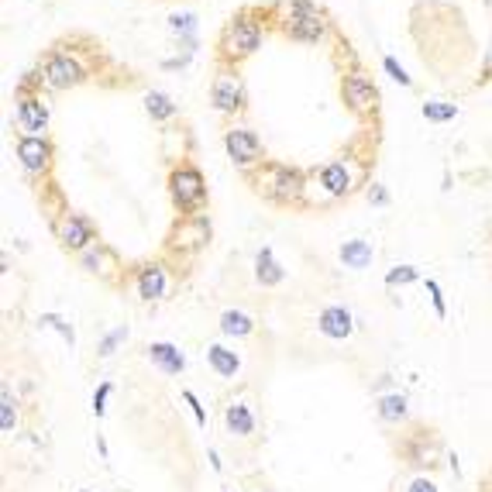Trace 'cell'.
Segmentation results:
<instances>
[{
  "label": "cell",
  "mask_w": 492,
  "mask_h": 492,
  "mask_svg": "<svg viewBox=\"0 0 492 492\" xmlns=\"http://www.w3.org/2000/svg\"><path fill=\"white\" fill-rule=\"evenodd\" d=\"M169 193H172V204H176L182 213H193V210L204 207V200H207V182L200 176V169L180 165V169H172V176H169Z\"/></svg>",
  "instance_id": "cell-1"
},
{
  "label": "cell",
  "mask_w": 492,
  "mask_h": 492,
  "mask_svg": "<svg viewBox=\"0 0 492 492\" xmlns=\"http://www.w3.org/2000/svg\"><path fill=\"white\" fill-rule=\"evenodd\" d=\"M283 31L293 42H320L324 38V18L307 0H289V14H286Z\"/></svg>",
  "instance_id": "cell-2"
},
{
  "label": "cell",
  "mask_w": 492,
  "mask_h": 492,
  "mask_svg": "<svg viewBox=\"0 0 492 492\" xmlns=\"http://www.w3.org/2000/svg\"><path fill=\"white\" fill-rule=\"evenodd\" d=\"M224 145H228V156H231L234 165H241V169H252V165H259L262 162V141L255 131L248 128H231L224 134Z\"/></svg>",
  "instance_id": "cell-3"
},
{
  "label": "cell",
  "mask_w": 492,
  "mask_h": 492,
  "mask_svg": "<svg viewBox=\"0 0 492 492\" xmlns=\"http://www.w3.org/2000/svg\"><path fill=\"white\" fill-rule=\"evenodd\" d=\"M259 42H262V28L255 25V21H248V18L231 21L228 31H224V49H228V55H234V59L252 55L259 49Z\"/></svg>",
  "instance_id": "cell-4"
},
{
  "label": "cell",
  "mask_w": 492,
  "mask_h": 492,
  "mask_svg": "<svg viewBox=\"0 0 492 492\" xmlns=\"http://www.w3.org/2000/svg\"><path fill=\"white\" fill-rule=\"evenodd\" d=\"M262 189H265V197H269V200L289 204V200H296V197H300V189H303V176H300L296 169H289V165H269V182H265Z\"/></svg>",
  "instance_id": "cell-5"
},
{
  "label": "cell",
  "mask_w": 492,
  "mask_h": 492,
  "mask_svg": "<svg viewBox=\"0 0 492 492\" xmlns=\"http://www.w3.org/2000/svg\"><path fill=\"white\" fill-rule=\"evenodd\" d=\"M79 79H83L79 62L69 59V55H62V52L49 55L45 66H42V83H49L52 90H69V86H76Z\"/></svg>",
  "instance_id": "cell-6"
},
{
  "label": "cell",
  "mask_w": 492,
  "mask_h": 492,
  "mask_svg": "<svg viewBox=\"0 0 492 492\" xmlns=\"http://www.w3.org/2000/svg\"><path fill=\"white\" fill-rule=\"evenodd\" d=\"M341 97L355 114H365V110L375 107V86H372V79L365 73H348L344 83H341Z\"/></svg>",
  "instance_id": "cell-7"
},
{
  "label": "cell",
  "mask_w": 492,
  "mask_h": 492,
  "mask_svg": "<svg viewBox=\"0 0 492 492\" xmlns=\"http://www.w3.org/2000/svg\"><path fill=\"white\" fill-rule=\"evenodd\" d=\"M18 158H21V165L31 176H38L52 162V145L45 138H38V134H25V138H18Z\"/></svg>",
  "instance_id": "cell-8"
},
{
  "label": "cell",
  "mask_w": 492,
  "mask_h": 492,
  "mask_svg": "<svg viewBox=\"0 0 492 492\" xmlns=\"http://www.w3.org/2000/svg\"><path fill=\"white\" fill-rule=\"evenodd\" d=\"M18 121H21V128H25L28 134L45 138V131H49V107H45V100L35 97V93L18 97Z\"/></svg>",
  "instance_id": "cell-9"
},
{
  "label": "cell",
  "mask_w": 492,
  "mask_h": 492,
  "mask_svg": "<svg viewBox=\"0 0 492 492\" xmlns=\"http://www.w3.org/2000/svg\"><path fill=\"white\" fill-rule=\"evenodd\" d=\"M210 100L221 114H234L241 110V100H245V90H241V79L234 73H221L213 79V90H210Z\"/></svg>",
  "instance_id": "cell-10"
},
{
  "label": "cell",
  "mask_w": 492,
  "mask_h": 492,
  "mask_svg": "<svg viewBox=\"0 0 492 492\" xmlns=\"http://www.w3.org/2000/svg\"><path fill=\"white\" fill-rule=\"evenodd\" d=\"M55 231H59V241H62L69 252H83V248L93 245V228H90V221L79 217V213H66V217L59 221Z\"/></svg>",
  "instance_id": "cell-11"
},
{
  "label": "cell",
  "mask_w": 492,
  "mask_h": 492,
  "mask_svg": "<svg viewBox=\"0 0 492 492\" xmlns=\"http://www.w3.org/2000/svg\"><path fill=\"white\" fill-rule=\"evenodd\" d=\"M317 327H320V334L331 337V341H344V337H351V331H355V317L344 310V307H327V310H320V317H317Z\"/></svg>",
  "instance_id": "cell-12"
},
{
  "label": "cell",
  "mask_w": 492,
  "mask_h": 492,
  "mask_svg": "<svg viewBox=\"0 0 492 492\" xmlns=\"http://www.w3.org/2000/svg\"><path fill=\"white\" fill-rule=\"evenodd\" d=\"M148 362L158 365L165 375H180L182 368H186L182 351L176 348V344H169V341H156V344H148Z\"/></svg>",
  "instance_id": "cell-13"
},
{
  "label": "cell",
  "mask_w": 492,
  "mask_h": 492,
  "mask_svg": "<svg viewBox=\"0 0 492 492\" xmlns=\"http://www.w3.org/2000/svg\"><path fill=\"white\" fill-rule=\"evenodd\" d=\"M320 186H324L327 197H348V189H351V172H348V165H344V162H327V165L320 169Z\"/></svg>",
  "instance_id": "cell-14"
},
{
  "label": "cell",
  "mask_w": 492,
  "mask_h": 492,
  "mask_svg": "<svg viewBox=\"0 0 492 492\" xmlns=\"http://www.w3.org/2000/svg\"><path fill=\"white\" fill-rule=\"evenodd\" d=\"M210 238V224L207 217H200V213H193L186 224H182L180 231H176V245H186V248H204Z\"/></svg>",
  "instance_id": "cell-15"
},
{
  "label": "cell",
  "mask_w": 492,
  "mask_h": 492,
  "mask_svg": "<svg viewBox=\"0 0 492 492\" xmlns=\"http://www.w3.org/2000/svg\"><path fill=\"white\" fill-rule=\"evenodd\" d=\"M165 293V269L162 265H145L138 272V296L141 300H158Z\"/></svg>",
  "instance_id": "cell-16"
},
{
  "label": "cell",
  "mask_w": 492,
  "mask_h": 492,
  "mask_svg": "<svg viewBox=\"0 0 492 492\" xmlns=\"http://www.w3.org/2000/svg\"><path fill=\"white\" fill-rule=\"evenodd\" d=\"M207 358H210L213 372H217L221 379H234V375H238V368H241L238 355H234L231 348H224V344H210V348H207Z\"/></svg>",
  "instance_id": "cell-17"
},
{
  "label": "cell",
  "mask_w": 492,
  "mask_h": 492,
  "mask_svg": "<svg viewBox=\"0 0 492 492\" xmlns=\"http://www.w3.org/2000/svg\"><path fill=\"white\" fill-rule=\"evenodd\" d=\"M341 262L348 269H368L372 262V245L368 241H344L341 245Z\"/></svg>",
  "instance_id": "cell-18"
},
{
  "label": "cell",
  "mask_w": 492,
  "mask_h": 492,
  "mask_svg": "<svg viewBox=\"0 0 492 492\" xmlns=\"http://www.w3.org/2000/svg\"><path fill=\"white\" fill-rule=\"evenodd\" d=\"M221 331H224L228 337H245V334L255 331V320H252L248 313H241V310H224L221 313Z\"/></svg>",
  "instance_id": "cell-19"
},
{
  "label": "cell",
  "mask_w": 492,
  "mask_h": 492,
  "mask_svg": "<svg viewBox=\"0 0 492 492\" xmlns=\"http://www.w3.org/2000/svg\"><path fill=\"white\" fill-rule=\"evenodd\" d=\"M255 265H259L255 272H259V283H262V286H279V283H283L286 272H283V265L272 259V248H262V252H259V262H255Z\"/></svg>",
  "instance_id": "cell-20"
},
{
  "label": "cell",
  "mask_w": 492,
  "mask_h": 492,
  "mask_svg": "<svg viewBox=\"0 0 492 492\" xmlns=\"http://www.w3.org/2000/svg\"><path fill=\"white\" fill-rule=\"evenodd\" d=\"M224 420H228L231 434H241V438L255 430V416H252V410H248L245 403H231V406H228V414H224Z\"/></svg>",
  "instance_id": "cell-21"
},
{
  "label": "cell",
  "mask_w": 492,
  "mask_h": 492,
  "mask_svg": "<svg viewBox=\"0 0 492 492\" xmlns=\"http://www.w3.org/2000/svg\"><path fill=\"white\" fill-rule=\"evenodd\" d=\"M145 110H148V117H156V121H169V117H176V104L165 97V93H148L145 97Z\"/></svg>",
  "instance_id": "cell-22"
},
{
  "label": "cell",
  "mask_w": 492,
  "mask_h": 492,
  "mask_svg": "<svg viewBox=\"0 0 492 492\" xmlns=\"http://www.w3.org/2000/svg\"><path fill=\"white\" fill-rule=\"evenodd\" d=\"M14 423H18V403L11 396V389H0V430L4 434H14Z\"/></svg>",
  "instance_id": "cell-23"
},
{
  "label": "cell",
  "mask_w": 492,
  "mask_h": 492,
  "mask_svg": "<svg viewBox=\"0 0 492 492\" xmlns=\"http://www.w3.org/2000/svg\"><path fill=\"white\" fill-rule=\"evenodd\" d=\"M379 416H382V420H403V416H406V396H399V392L382 396V399H379Z\"/></svg>",
  "instance_id": "cell-24"
},
{
  "label": "cell",
  "mask_w": 492,
  "mask_h": 492,
  "mask_svg": "<svg viewBox=\"0 0 492 492\" xmlns=\"http://www.w3.org/2000/svg\"><path fill=\"white\" fill-rule=\"evenodd\" d=\"M423 117L427 121H455L458 117V107L455 104H423Z\"/></svg>",
  "instance_id": "cell-25"
},
{
  "label": "cell",
  "mask_w": 492,
  "mask_h": 492,
  "mask_svg": "<svg viewBox=\"0 0 492 492\" xmlns=\"http://www.w3.org/2000/svg\"><path fill=\"white\" fill-rule=\"evenodd\" d=\"M414 279H416L414 265H396V269L386 276V286H406V283H414Z\"/></svg>",
  "instance_id": "cell-26"
},
{
  "label": "cell",
  "mask_w": 492,
  "mask_h": 492,
  "mask_svg": "<svg viewBox=\"0 0 492 492\" xmlns=\"http://www.w3.org/2000/svg\"><path fill=\"white\" fill-rule=\"evenodd\" d=\"M42 324H45V327H55L59 334H62L66 341H69V344H73V327H69V324H66V320H62L59 313H45V317H42Z\"/></svg>",
  "instance_id": "cell-27"
},
{
  "label": "cell",
  "mask_w": 492,
  "mask_h": 492,
  "mask_svg": "<svg viewBox=\"0 0 492 492\" xmlns=\"http://www.w3.org/2000/svg\"><path fill=\"white\" fill-rule=\"evenodd\" d=\"M382 66H386V73L396 79L399 86H410V76H406V69H403V66H399V62H396L392 55H386V59H382Z\"/></svg>",
  "instance_id": "cell-28"
},
{
  "label": "cell",
  "mask_w": 492,
  "mask_h": 492,
  "mask_svg": "<svg viewBox=\"0 0 492 492\" xmlns=\"http://www.w3.org/2000/svg\"><path fill=\"white\" fill-rule=\"evenodd\" d=\"M110 382H100V389L93 392V414L97 416H104V410H107V396H110Z\"/></svg>",
  "instance_id": "cell-29"
},
{
  "label": "cell",
  "mask_w": 492,
  "mask_h": 492,
  "mask_svg": "<svg viewBox=\"0 0 492 492\" xmlns=\"http://www.w3.org/2000/svg\"><path fill=\"white\" fill-rule=\"evenodd\" d=\"M427 293H430V300H434V310L438 317H447V307H444V296H440V286L434 279H427Z\"/></svg>",
  "instance_id": "cell-30"
},
{
  "label": "cell",
  "mask_w": 492,
  "mask_h": 492,
  "mask_svg": "<svg viewBox=\"0 0 492 492\" xmlns=\"http://www.w3.org/2000/svg\"><path fill=\"white\" fill-rule=\"evenodd\" d=\"M124 337H128V327H117V331H114L110 337H104V344H100V355H110V351H114V348H117Z\"/></svg>",
  "instance_id": "cell-31"
},
{
  "label": "cell",
  "mask_w": 492,
  "mask_h": 492,
  "mask_svg": "<svg viewBox=\"0 0 492 492\" xmlns=\"http://www.w3.org/2000/svg\"><path fill=\"white\" fill-rule=\"evenodd\" d=\"M182 399H186V403L193 406V416H197V423H200V427H207V414H204V406H200V399H197V396H193L189 389L182 392Z\"/></svg>",
  "instance_id": "cell-32"
},
{
  "label": "cell",
  "mask_w": 492,
  "mask_h": 492,
  "mask_svg": "<svg viewBox=\"0 0 492 492\" xmlns=\"http://www.w3.org/2000/svg\"><path fill=\"white\" fill-rule=\"evenodd\" d=\"M193 21H197L193 14H176L169 25H172V31H193Z\"/></svg>",
  "instance_id": "cell-33"
},
{
  "label": "cell",
  "mask_w": 492,
  "mask_h": 492,
  "mask_svg": "<svg viewBox=\"0 0 492 492\" xmlns=\"http://www.w3.org/2000/svg\"><path fill=\"white\" fill-rule=\"evenodd\" d=\"M406 492H438V486H434L430 479H416V482H414V486H410Z\"/></svg>",
  "instance_id": "cell-34"
},
{
  "label": "cell",
  "mask_w": 492,
  "mask_h": 492,
  "mask_svg": "<svg viewBox=\"0 0 492 492\" xmlns=\"http://www.w3.org/2000/svg\"><path fill=\"white\" fill-rule=\"evenodd\" d=\"M368 200H375V204H386V189H368Z\"/></svg>",
  "instance_id": "cell-35"
},
{
  "label": "cell",
  "mask_w": 492,
  "mask_h": 492,
  "mask_svg": "<svg viewBox=\"0 0 492 492\" xmlns=\"http://www.w3.org/2000/svg\"><path fill=\"white\" fill-rule=\"evenodd\" d=\"M79 492H86V489H79Z\"/></svg>",
  "instance_id": "cell-36"
}]
</instances>
